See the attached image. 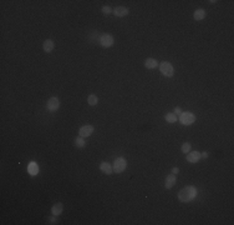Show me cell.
Instances as JSON below:
<instances>
[{"instance_id":"cell-1","label":"cell","mask_w":234,"mask_h":225,"mask_svg":"<svg viewBox=\"0 0 234 225\" xmlns=\"http://www.w3.org/2000/svg\"><path fill=\"white\" fill-rule=\"evenodd\" d=\"M197 196V189L194 186H186L178 193V199L182 203H188Z\"/></svg>"},{"instance_id":"cell-2","label":"cell","mask_w":234,"mask_h":225,"mask_svg":"<svg viewBox=\"0 0 234 225\" xmlns=\"http://www.w3.org/2000/svg\"><path fill=\"white\" fill-rule=\"evenodd\" d=\"M179 121L183 124V125H191L196 121V116H194L193 112L191 111H186V112H182L181 116H179Z\"/></svg>"},{"instance_id":"cell-3","label":"cell","mask_w":234,"mask_h":225,"mask_svg":"<svg viewBox=\"0 0 234 225\" xmlns=\"http://www.w3.org/2000/svg\"><path fill=\"white\" fill-rule=\"evenodd\" d=\"M126 166H127V163H126V160L123 159V158H117V159H115V161H113V170H115V173H122L125 169H126Z\"/></svg>"},{"instance_id":"cell-4","label":"cell","mask_w":234,"mask_h":225,"mask_svg":"<svg viewBox=\"0 0 234 225\" xmlns=\"http://www.w3.org/2000/svg\"><path fill=\"white\" fill-rule=\"evenodd\" d=\"M160 70H161V73L164 75V77H172L173 75V66L171 65V63H168V61H163V63H161L160 64Z\"/></svg>"},{"instance_id":"cell-5","label":"cell","mask_w":234,"mask_h":225,"mask_svg":"<svg viewBox=\"0 0 234 225\" xmlns=\"http://www.w3.org/2000/svg\"><path fill=\"white\" fill-rule=\"evenodd\" d=\"M46 108H47V110H50V111H55V110H57L58 108H60V100H58L57 98H50L49 100H47V104H46Z\"/></svg>"},{"instance_id":"cell-6","label":"cell","mask_w":234,"mask_h":225,"mask_svg":"<svg viewBox=\"0 0 234 225\" xmlns=\"http://www.w3.org/2000/svg\"><path fill=\"white\" fill-rule=\"evenodd\" d=\"M92 133H93V126H92V125H84V126H81L80 130H79V134H80L81 138H87V136H90Z\"/></svg>"},{"instance_id":"cell-7","label":"cell","mask_w":234,"mask_h":225,"mask_svg":"<svg viewBox=\"0 0 234 225\" xmlns=\"http://www.w3.org/2000/svg\"><path fill=\"white\" fill-rule=\"evenodd\" d=\"M100 44H101L104 48H110V46H112V44H113V38H112L111 35H108V34H105V35H102V36L100 38Z\"/></svg>"},{"instance_id":"cell-8","label":"cell","mask_w":234,"mask_h":225,"mask_svg":"<svg viewBox=\"0 0 234 225\" xmlns=\"http://www.w3.org/2000/svg\"><path fill=\"white\" fill-rule=\"evenodd\" d=\"M201 159V153H198V152H189L188 154H187V160L189 161V163H192V164H194V163H197L198 160Z\"/></svg>"},{"instance_id":"cell-9","label":"cell","mask_w":234,"mask_h":225,"mask_svg":"<svg viewBox=\"0 0 234 225\" xmlns=\"http://www.w3.org/2000/svg\"><path fill=\"white\" fill-rule=\"evenodd\" d=\"M113 14H115L116 16H119V18L126 16V15H128V8H126V6H117V8L115 9Z\"/></svg>"},{"instance_id":"cell-10","label":"cell","mask_w":234,"mask_h":225,"mask_svg":"<svg viewBox=\"0 0 234 225\" xmlns=\"http://www.w3.org/2000/svg\"><path fill=\"white\" fill-rule=\"evenodd\" d=\"M176 184V174H171L166 178V183H164V186L166 189H171V188H173Z\"/></svg>"},{"instance_id":"cell-11","label":"cell","mask_w":234,"mask_h":225,"mask_svg":"<svg viewBox=\"0 0 234 225\" xmlns=\"http://www.w3.org/2000/svg\"><path fill=\"white\" fill-rule=\"evenodd\" d=\"M62 209H64V205H62L61 203H56V204L52 206L51 213H52V215L58 216V215H60V214L62 213Z\"/></svg>"},{"instance_id":"cell-12","label":"cell","mask_w":234,"mask_h":225,"mask_svg":"<svg viewBox=\"0 0 234 225\" xmlns=\"http://www.w3.org/2000/svg\"><path fill=\"white\" fill-rule=\"evenodd\" d=\"M28 172L30 173V175H37V173H39V166H37V164H36L35 161H31V163L29 164Z\"/></svg>"},{"instance_id":"cell-13","label":"cell","mask_w":234,"mask_h":225,"mask_svg":"<svg viewBox=\"0 0 234 225\" xmlns=\"http://www.w3.org/2000/svg\"><path fill=\"white\" fill-rule=\"evenodd\" d=\"M100 169H101V170L105 173V174H107V175H110V174H112V170H113V169H112V166L110 165V164H107V163H101V165H100Z\"/></svg>"},{"instance_id":"cell-14","label":"cell","mask_w":234,"mask_h":225,"mask_svg":"<svg viewBox=\"0 0 234 225\" xmlns=\"http://www.w3.org/2000/svg\"><path fill=\"white\" fill-rule=\"evenodd\" d=\"M157 65H158L157 60H156V59H152V58L146 59V61H145V66H146L147 69H154V68H157Z\"/></svg>"},{"instance_id":"cell-15","label":"cell","mask_w":234,"mask_h":225,"mask_svg":"<svg viewBox=\"0 0 234 225\" xmlns=\"http://www.w3.org/2000/svg\"><path fill=\"white\" fill-rule=\"evenodd\" d=\"M193 18L196 19V20H203V19L206 18V11L203 9H198V10L194 11Z\"/></svg>"},{"instance_id":"cell-16","label":"cell","mask_w":234,"mask_h":225,"mask_svg":"<svg viewBox=\"0 0 234 225\" xmlns=\"http://www.w3.org/2000/svg\"><path fill=\"white\" fill-rule=\"evenodd\" d=\"M44 50L46 51V53H50V51H52L54 50V41L52 40H50V39H47V40H45L44 41Z\"/></svg>"},{"instance_id":"cell-17","label":"cell","mask_w":234,"mask_h":225,"mask_svg":"<svg viewBox=\"0 0 234 225\" xmlns=\"http://www.w3.org/2000/svg\"><path fill=\"white\" fill-rule=\"evenodd\" d=\"M164 119H166L167 123L172 124V123H176V121H177V115H176L174 112H168V114H166Z\"/></svg>"},{"instance_id":"cell-18","label":"cell","mask_w":234,"mask_h":225,"mask_svg":"<svg viewBox=\"0 0 234 225\" xmlns=\"http://www.w3.org/2000/svg\"><path fill=\"white\" fill-rule=\"evenodd\" d=\"M87 103H89L91 106H93V105H96L97 103H99V98H97L96 95H93V94H92V95H90V97L87 98Z\"/></svg>"},{"instance_id":"cell-19","label":"cell","mask_w":234,"mask_h":225,"mask_svg":"<svg viewBox=\"0 0 234 225\" xmlns=\"http://www.w3.org/2000/svg\"><path fill=\"white\" fill-rule=\"evenodd\" d=\"M74 143H75V146H76V148H84V146H85V140H84V138H81V136H80V138H76Z\"/></svg>"},{"instance_id":"cell-20","label":"cell","mask_w":234,"mask_h":225,"mask_svg":"<svg viewBox=\"0 0 234 225\" xmlns=\"http://www.w3.org/2000/svg\"><path fill=\"white\" fill-rule=\"evenodd\" d=\"M182 152L186 153V154L191 152V144H189V143H184V144L182 145Z\"/></svg>"},{"instance_id":"cell-21","label":"cell","mask_w":234,"mask_h":225,"mask_svg":"<svg viewBox=\"0 0 234 225\" xmlns=\"http://www.w3.org/2000/svg\"><path fill=\"white\" fill-rule=\"evenodd\" d=\"M111 11H112V10H111V8H110V6H104V8H102V13H104L105 15H110V14H111Z\"/></svg>"},{"instance_id":"cell-22","label":"cell","mask_w":234,"mask_h":225,"mask_svg":"<svg viewBox=\"0 0 234 225\" xmlns=\"http://www.w3.org/2000/svg\"><path fill=\"white\" fill-rule=\"evenodd\" d=\"M47 220L50 221V224H56V223H58V219H57V216H56V215H54V216L49 218Z\"/></svg>"},{"instance_id":"cell-23","label":"cell","mask_w":234,"mask_h":225,"mask_svg":"<svg viewBox=\"0 0 234 225\" xmlns=\"http://www.w3.org/2000/svg\"><path fill=\"white\" fill-rule=\"evenodd\" d=\"M173 112H174L176 115H181V114H182V110H181V108H176Z\"/></svg>"},{"instance_id":"cell-24","label":"cell","mask_w":234,"mask_h":225,"mask_svg":"<svg viewBox=\"0 0 234 225\" xmlns=\"http://www.w3.org/2000/svg\"><path fill=\"white\" fill-rule=\"evenodd\" d=\"M208 155H209V154H208L207 152H203V153L201 154V159H207V158H208Z\"/></svg>"},{"instance_id":"cell-25","label":"cell","mask_w":234,"mask_h":225,"mask_svg":"<svg viewBox=\"0 0 234 225\" xmlns=\"http://www.w3.org/2000/svg\"><path fill=\"white\" fill-rule=\"evenodd\" d=\"M172 173H173V174H178V173H179V169H178V168H173V169H172Z\"/></svg>"}]
</instances>
